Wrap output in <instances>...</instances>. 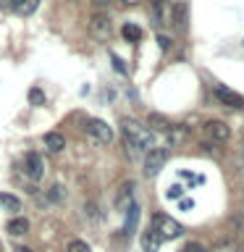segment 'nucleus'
Segmentation results:
<instances>
[{"instance_id":"nucleus-4","label":"nucleus","mask_w":244,"mask_h":252,"mask_svg":"<svg viewBox=\"0 0 244 252\" xmlns=\"http://www.w3.org/2000/svg\"><path fill=\"white\" fill-rule=\"evenodd\" d=\"M84 131L90 134L97 145H110V142H113V129H110L105 121H100V118H90V121L84 124Z\"/></svg>"},{"instance_id":"nucleus-2","label":"nucleus","mask_w":244,"mask_h":252,"mask_svg":"<svg viewBox=\"0 0 244 252\" xmlns=\"http://www.w3.org/2000/svg\"><path fill=\"white\" fill-rule=\"evenodd\" d=\"M155 231V236L160 242H171V239H179L181 234H184V228H181L179 220H173L171 216H165V213H155L152 216V226H150Z\"/></svg>"},{"instance_id":"nucleus-15","label":"nucleus","mask_w":244,"mask_h":252,"mask_svg":"<svg viewBox=\"0 0 244 252\" xmlns=\"http://www.w3.org/2000/svg\"><path fill=\"white\" fill-rule=\"evenodd\" d=\"M186 126H179V124H171V129H168V147L171 145H176V142H184L186 139Z\"/></svg>"},{"instance_id":"nucleus-11","label":"nucleus","mask_w":244,"mask_h":252,"mask_svg":"<svg viewBox=\"0 0 244 252\" xmlns=\"http://www.w3.org/2000/svg\"><path fill=\"white\" fill-rule=\"evenodd\" d=\"M45 147L50 150V153H61V150L66 147V137H63L61 131H47L45 134Z\"/></svg>"},{"instance_id":"nucleus-7","label":"nucleus","mask_w":244,"mask_h":252,"mask_svg":"<svg viewBox=\"0 0 244 252\" xmlns=\"http://www.w3.org/2000/svg\"><path fill=\"white\" fill-rule=\"evenodd\" d=\"M24 173H27L31 181H39L45 176V163H42V158H39V153H27V158H24Z\"/></svg>"},{"instance_id":"nucleus-23","label":"nucleus","mask_w":244,"mask_h":252,"mask_svg":"<svg viewBox=\"0 0 244 252\" xmlns=\"http://www.w3.org/2000/svg\"><path fill=\"white\" fill-rule=\"evenodd\" d=\"M210 252H239V247H236L234 242H223V244H218V247H213Z\"/></svg>"},{"instance_id":"nucleus-14","label":"nucleus","mask_w":244,"mask_h":252,"mask_svg":"<svg viewBox=\"0 0 244 252\" xmlns=\"http://www.w3.org/2000/svg\"><path fill=\"white\" fill-rule=\"evenodd\" d=\"M142 247H145V252H157V247H160V239L155 236L152 228H147V231L142 234Z\"/></svg>"},{"instance_id":"nucleus-17","label":"nucleus","mask_w":244,"mask_h":252,"mask_svg":"<svg viewBox=\"0 0 244 252\" xmlns=\"http://www.w3.org/2000/svg\"><path fill=\"white\" fill-rule=\"evenodd\" d=\"M0 205H3L5 210H21V200L19 197H13V194H5V192H0Z\"/></svg>"},{"instance_id":"nucleus-1","label":"nucleus","mask_w":244,"mask_h":252,"mask_svg":"<svg viewBox=\"0 0 244 252\" xmlns=\"http://www.w3.org/2000/svg\"><path fill=\"white\" fill-rule=\"evenodd\" d=\"M121 131H123V142H126V153L131 158H137L139 153H150L155 150V134L150 131V126L134 121V118H121Z\"/></svg>"},{"instance_id":"nucleus-24","label":"nucleus","mask_w":244,"mask_h":252,"mask_svg":"<svg viewBox=\"0 0 244 252\" xmlns=\"http://www.w3.org/2000/svg\"><path fill=\"white\" fill-rule=\"evenodd\" d=\"M19 3H21V0H0V8H3V11H16Z\"/></svg>"},{"instance_id":"nucleus-6","label":"nucleus","mask_w":244,"mask_h":252,"mask_svg":"<svg viewBox=\"0 0 244 252\" xmlns=\"http://www.w3.org/2000/svg\"><path fill=\"white\" fill-rule=\"evenodd\" d=\"M171 0H150V13H152V21L157 27H165V24H171Z\"/></svg>"},{"instance_id":"nucleus-27","label":"nucleus","mask_w":244,"mask_h":252,"mask_svg":"<svg viewBox=\"0 0 244 252\" xmlns=\"http://www.w3.org/2000/svg\"><path fill=\"white\" fill-rule=\"evenodd\" d=\"M84 210H87V216H90L92 220L97 218V205H94V202H87V205H84Z\"/></svg>"},{"instance_id":"nucleus-30","label":"nucleus","mask_w":244,"mask_h":252,"mask_svg":"<svg viewBox=\"0 0 244 252\" xmlns=\"http://www.w3.org/2000/svg\"><path fill=\"white\" fill-rule=\"evenodd\" d=\"M92 3L97 5V8H105V5H110V0H92Z\"/></svg>"},{"instance_id":"nucleus-13","label":"nucleus","mask_w":244,"mask_h":252,"mask_svg":"<svg viewBox=\"0 0 244 252\" xmlns=\"http://www.w3.org/2000/svg\"><path fill=\"white\" fill-rule=\"evenodd\" d=\"M5 231L11 234V236H21V234H27V231H29V220H27V218H13V220H8Z\"/></svg>"},{"instance_id":"nucleus-5","label":"nucleus","mask_w":244,"mask_h":252,"mask_svg":"<svg viewBox=\"0 0 244 252\" xmlns=\"http://www.w3.org/2000/svg\"><path fill=\"white\" fill-rule=\"evenodd\" d=\"M165 160H168V150L165 147L150 150V153L145 155V176H157L160 168L165 165Z\"/></svg>"},{"instance_id":"nucleus-26","label":"nucleus","mask_w":244,"mask_h":252,"mask_svg":"<svg viewBox=\"0 0 244 252\" xmlns=\"http://www.w3.org/2000/svg\"><path fill=\"white\" fill-rule=\"evenodd\" d=\"M181 194H184V187H179V184L168 189V197H171V200H181Z\"/></svg>"},{"instance_id":"nucleus-19","label":"nucleus","mask_w":244,"mask_h":252,"mask_svg":"<svg viewBox=\"0 0 244 252\" xmlns=\"http://www.w3.org/2000/svg\"><path fill=\"white\" fill-rule=\"evenodd\" d=\"M39 8V0H21L19 3V8H16V11H19L21 16H31Z\"/></svg>"},{"instance_id":"nucleus-31","label":"nucleus","mask_w":244,"mask_h":252,"mask_svg":"<svg viewBox=\"0 0 244 252\" xmlns=\"http://www.w3.org/2000/svg\"><path fill=\"white\" fill-rule=\"evenodd\" d=\"M192 205H194L192 200H181V208H184V210H189V208H192Z\"/></svg>"},{"instance_id":"nucleus-32","label":"nucleus","mask_w":244,"mask_h":252,"mask_svg":"<svg viewBox=\"0 0 244 252\" xmlns=\"http://www.w3.org/2000/svg\"><path fill=\"white\" fill-rule=\"evenodd\" d=\"M123 3H126V5H137L139 0H123Z\"/></svg>"},{"instance_id":"nucleus-3","label":"nucleus","mask_w":244,"mask_h":252,"mask_svg":"<svg viewBox=\"0 0 244 252\" xmlns=\"http://www.w3.org/2000/svg\"><path fill=\"white\" fill-rule=\"evenodd\" d=\"M202 134L213 142V145H226V142L231 139V126H228L226 121L213 118V121H205L202 124Z\"/></svg>"},{"instance_id":"nucleus-18","label":"nucleus","mask_w":244,"mask_h":252,"mask_svg":"<svg viewBox=\"0 0 244 252\" xmlns=\"http://www.w3.org/2000/svg\"><path fill=\"white\" fill-rule=\"evenodd\" d=\"M123 37L126 39H129V42H139V39H142V29L137 27V24H123Z\"/></svg>"},{"instance_id":"nucleus-10","label":"nucleus","mask_w":244,"mask_h":252,"mask_svg":"<svg viewBox=\"0 0 244 252\" xmlns=\"http://www.w3.org/2000/svg\"><path fill=\"white\" fill-rule=\"evenodd\" d=\"M131 205H134V181H123L116 192V208L126 213Z\"/></svg>"},{"instance_id":"nucleus-8","label":"nucleus","mask_w":244,"mask_h":252,"mask_svg":"<svg viewBox=\"0 0 244 252\" xmlns=\"http://www.w3.org/2000/svg\"><path fill=\"white\" fill-rule=\"evenodd\" d=\"M213 92H215V97L223 102V105L234 108V110H242V108H244V94L234 92V90H228V87H223V84H218Z\"/></svg>"},{"instance_id":"nucleus-29","label":"nucleus","mask_w":244,"mask_h":252,"mask_svg":"<svg viewBox=\"0 0 244 252\" xmlns=\"http://www.w3.org/2000/svg\"><path fill=\"white\" fill-rule=\"evenodd\" d=\"M113 68L118 71V74H126V66H123V61L118 58V55H113Z\"/></svg>"},{"instance_id":"nucleus-33","label":"nucleus","mask_w":244,"mask_h":252,"mask_svg":"<svg viewBox=\"0 0 244 252\" xmlns=\"http://www.w3.org/2000/svg\"><path fill=\"white\" fill-rule=\"evenodd\" d=\"M16 252H31V250H27V247H19V250H16Z\"/></svg>"},{"instance_id":"nucleus-28","label":"nucleus","mask_w":244,"mask_h":252,"mask_svg":"<svg viewBox=\"0 0 244 252\" xmlns=\"http://www.w3.org/2000/svg\"><path fill=\"white\" fill-rule=\"evenodd\" d=\"M157 45H160V50H171V39L165 34H157Z\"/></svg>"},{"instance_id":"nucleus-16","label":"nucleus","mask_w":244,"mask_h":252,"mask_svg":"<svg viewBox=\"0 0 244 252\" xmlns=\"http://www.w3.org/2000/svg\"><path fill=\"white\" fill-rule=\"evenodd\" d=\"M184 21H186V5H173V11H171V24L176 29L184 27Z\"/></svg>"},{"instance_id":"nucleus-9","label":"nucleus","mask_w":244,"mask_h":252,"mask_svg":"<svg viewBox=\"0 0 244 252\" xmlns=\"http://www.w3.org/2000/svg\"><path fill=\"white\" fill-rule=\"evenodd\" d=\"M90 34L94 37V39H108L110 37V19L105 13H94L92 19H90Z\"/></svg>"},{"instance_id":"nucleus-21","label":"nucleus","mask_w":244,"mask_h":252,"mask_svg":"<svg viewBox=\"0 0 244 252\" xmlns=\"http://www.w3.org/2000/svg\"><path fill=\"white\" fill-rule=\"evenodd\" d=\"M29 102H31V105H42V102H45V92L39 90V87H31V90H29Z\"/></svg>"},{"instance_id":"nucleus-12","label":"nucleus","mask_w":244,"mask_h":252,"mask_svg":"<svg viewBox=\"0 0 244 252\" xmlns=\"http://www.w3.org/2000/svg\"><path fill=\"white\" fill-rule=\"evenodd\" d=\"M139 213H142V208H139L137 202H134L131 208L126 210V226H123V231H126V234H134V231H137V223H139Z\"/></svg>"},{"instance_id":"nucleus-25","label":"nucleus","mask_w":244,"mask_h":252,"mask_svg":"<svg viewBox=\"0 0 244 252\" xmlns=\"http://www.w3.org/2000/svg\"><path fill=\"white\" fill-rule=\"evenodd\" d=\"M181 252H208V250H205L200 242H189V244H186V247L181 250Z\"/></svg>"},{"instance_id":"nucleus-22","label":"nucleus","mask_w":244,"mask_h":252,"mask_svg":"<svg viewBox=\"0 0 244 252\" xmlns=\"http://www.w3.org/2000/svg\"><path fill=\"white\" fill-rule=\"evenodd\" d=\"M68 252H90V247H87V242H82V239H74L68 244Z\"/></svg>"},{"instance_id":"nucleus-20","label":"nucleus","mask_w":244,"mask_h":252,"mask_svg":"<svg viewBox=\"0 0 244 252\" xmlns=\"http://www.w3.org/2000/svg\"><path fill=\"white\" fill-rule=\"evenodd\" d=\"M47 197H50L53 202H66V189H63L61 184L50 187V192H47Z\"/></svg>"}]
</instances>
